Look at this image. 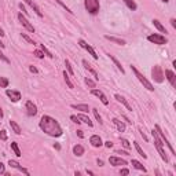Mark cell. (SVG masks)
<instances>
[{
    "label": "cell",
    "mask_w": 176,
    "mask_h": 176,
    "mask_svg": "<svg viewBox=\"0 0 176 176\" xmlns=\"http://www.w3.org/2000/svg\"><path fill=\"white\" fill-rule=\"evenodd\" d=\"M40 128L44 134H47L48 136H52V138H58L62 135V127L61 124L57 121L55 118H52L51 116H43L40 118V122H39Z\"/></svg>",
    "instance_id": "1"
},
{
    "label": "cell",
    "mask_w": 176,
    "mask_h": 176,
    "mask_svg": "<svg viewBox=\"0 0 176 176\" xmlns=\"http://www.w3.org/2000/svg\"><path fill=\"white\" fill-rule=\"evenodd\" d=\"M151 135H153L154 145H155V147H157V150H158V153H160L161 158H162L165 162H169V158H168V155H166V153H165V149H164V143H162V140H161V138L157 135L155 130L151 131Z\"/></svg>",
    "instance_id": "2"
},
{
    "label": "cell",
    "mask_w": 176,
    "mask_h": 176,
    "mask_svg": "<svg viewBox=\"0 0 176 176\" xmlns=\"http://www.w3.org/2000/svg\"><path fill=\"white\" fill-rule=\"evenodd\" d=\"M84 7L91 15H96L99 13L101 4H99V0H84Z\"/></svg>",
    "instance_id": "3"
},
{
    "label": "cell",
    "mask_w": 176,
    "mask_h": 176,
    "mask_svg": "<svg viewBox=\"0 0 176 176\" xmlns=\"http://www.w3.org/2000/svg\"><path fill=\"white\" fill-rule=\"evenodd\" d=\"M131 69H132V72H134V74H135V76H136V77H138V80H139L140 83L143 84V87H145V88H147L149 91H154V87H153V84H151L150 81H149L147 78H146L145 76H143L142 73H140L139 70L136 69V67H135V66H131Z\"/></svg>",
    "instance_id": "4"
},
{
    "label": "cell",
    "mask_w": 176,
    "mask_h": 176,
    "mask_svg": "<svg viewBox=\"0 0 176 176\" xmlns=\"http://www.w3.org/2000/svg\"><path fill=\"white\" fill-rule=\"evenodd\" d=\"M151 77H153V80L155 83H162L164 81V72L160 65L153 66V69H151Z\"/></svg>",
    "instance_id": "5"
},
{
    "label": "cell",
    "mask_w": 176,
    "mask_h": 176,
    "mask_svg": "<svg viewBox=\"0 0 176 176\" xmlns=\"http://www.w3.org/2000/svg\"><path fill=\"white\" fill-rule=\"evenodd\" d=\"M154 130H155V132H157V135H158V136H160L161 138V140H162V143H164V145H165L166 146V147H168L169 149V150H171V153L172 154H175V149H174V146H172L171 145V143H169V140L168 139H166V136H165V134H164V132L162 131H161V128H160V125H155V127H154Z\"/></svg>",
    "instance_id": "6"
},
{
    "label": "cell",
    "mask_w": 176,
    "mask_h": 176,
    "mask_svg": "<svg viewBox=\"0 0 176 176\" xmlns=\"http://www.w3.org/2000/svg\"><path fill=\"white\" fill-rule=\"evenodd\" d=\"M149 42L154 43V44H158V46H164V44L168 43V40H166L165 36H162V34H158V33H154V34H150V36L147 37Z\"/></svg>",
    "instance_id": "7"
},
{
    "label": "cell",
    "mask_w": 176,
    "mask_h": 176,
    "mask_svg": "<svg viewBox=\"0 0 176 176\" xmlns=\"http://www.w3.org/2000/svg\"><path fill=\"white\" fill-rule=\"evenodd\" d=\"M18 19H19V22H21V25H22L23 28L26 29V30H28V32H30V33H34V30H36V29H34V26L32 25V23L29 22L28 19H26V17L23 15L22 13H19V14H18Z\"/></svg>",
    "instance_id": "8"
},
{
    "label": "cell",
    "mask_w": 176,
    "mask_h": 176,
    "mask_svg": "<svg viewBox=\"0 0 176 176\" xmlns=\"http://www.w3.org/2000/svg\"><path fill=\"white\" fill-rule=\"evenodd\" d=\"M78 46H80V47H83L84 50H87V51L90 52V55H92V58H94V59H99V57H98V55H96L95 50H94L92 47L90 46V44H87V43L84 42L83 39H80V40H78Z\"/></svg>",
    "instance_id": "9"
},
{
    "label": "cell",
    "mask_w": 176,
    "mask_h": 176,
    "mask_svg": "<svg viewBox=\"0 0 176 176\" xmlns=\"http://www.w3.org/2000/svg\"><path fill=\"white\" fill-rule=\"evenodd\" d=\"M91 94H92V95H95V96H98L99 99H101V102L103 105H109V99L106 98V95H105L103 92H102L101 90H96V88H92V90H91Z\"/></svg>",
    "instance_id": "10"
},
{
    "label": "cell",
    "mask_w": 176,
    "mask_h": 176,
    "mask_svg": "<svg viewBox=\"0 0 176 176\" xmlns=\"http://www.w3.org/2000/svg\"><path fill=\"white\" fill-rule=\"evenodd\" d=\"M26 113H28L29 117H33V116H36L37 114V106L32 101L26 102Z\"/></svg>",
    "instance_id": "11"
},
{
    "label": "cell",
    "mask_w": 176,
    "mask_h": 176,
    "mask_svg": "<svg viewBox=\"0 0 176 176\" xmlns=\"http://www.w3.org/2000/svg\"><path fill=\"white\" fill-rule=\"evenodd\" d=\"M8 165H10L11 168H14V169H18V171H19V172H22V174L29 175V171H28V169H25V168H23V166L21 165V164L17 162L15 160H10V161H8Z\"/></svg>",
    "instance_id": "12"
},
{
    "label": "cell",
    "mask_w": 176,
    "mask_h": 176,
    "mask_svg": "<svg viewBox=\"0 0 176 176\" xmlns=\"http://www.w3.org/2000/svg\"><path fill=\"white\" fill-rule=\"evenodd\" d=\"M6 95H7L13 102H18L19 99H21V92H19V91L7 90V91H6Z\"/></svg>",
    "instance_id": "13"
},
{
    "label": "cell",
    "mask_w": 176,
    "mask_h": 176,
    "mask_svg": "<svg viewBox=\"0 0 176 176\" xmlns=\"http://www.w3.org/2000/svg\"><path fill=\"white\" fill-rule=\"evenodd\" d=\"M23 2H25V3H26V4H28V6H29V7H30V8H32V10H33V11H34V13H36V14H37V15H39V17H40V18H42V17H43V13H42V10H40V7H39V6H37V4H36V3H34V2H33V0H23Z\"/></svg>",
    "instance_id": "14"
},
{
    "label": "cell",
    "mask_w": 176,
    "mask_h": 176,
    "mask_svg": "<svg viewBox=\"0 0 176 176\" xmlns=\"http://www.w3.org/2000/svg\"><path fill=\"white\" fill-rule=\"evenodd\" d=\"M109 162H110V165H113V166H124V165H127V161L122 160V158H118V157H110Z\"/></svg>",
    "instance_id": "15"
},
{
    "label": "cell",
    "mask_w": 176,
    "mask_h": 176,
    "mask_svg": "<svg viewBox=\"0 0 176 176\" xmlns=\"http://www.w3.org/2000/svg\"><path fill=\"white\" fill-rule=\"evenodd\" d=\"M90 143L94 146V147H101V146L103 145V142H102L99 135H92V136L90 138Z\"/></svg>",
    "instance_id": "16"
},
{
    "label": "cell",
    "mask_w": 176,
    "mask_h": 176,
    "mask_svg": "<svg viewBox=\"0 0 176 176\" xmlns=\"http://www.w3.org/2000/svg\"><path fill=\"white\" fill-rule=\"evenodd\" d=\"M165 76H166V78H168V81L171 83V86L172 87H176V74L172 70H169V69H166L165 70Z\"/></svg>",
    "instance_id": "17"
},
{
    "label": "cell",
    "mask_w": 176,
    "mask_h": 176,
    "mask_svg": "<svg viewBox=\"0 0 176 176\" xmlns=\"http://www.w3.org/2000/svg\"><path fill=\"white\" fill-rule=\"evenodd\" d=\"M83 65H84V67H86V69L88 70V72H90V73H91V74H92V76H94V77H95V80H99V74H98V72H96V70H95V69H94V67H92V66H91V65H90V63H88V62H87V61H86V59H84V61H83Z\"/></svg>",
    "instance_id": "18"
},
{
    "label": "cell",
    "mask_w": 176,
    "mask_h": 176,
    "mask_svg": "<svg viewBox=\"0 0 176 176\" xmlns=\"http://www.w3.org/2000/svg\"><path fill=\"white\" fill-rule=\"evenodd\" d=\"M105 39H106V40H110L111 43L118 44V46H125V44H127L124 39H118V37H116V36H109V34H106V36H105Z\"/></svg>",
    "instance_id": "19"
},
{
    "label": "cell",
    "mask_w": 176,
    "mask_h": 176,
    "mask_svg": "<svg viewBox=\"0 0 176 176\" xmlns=\"http://www.w3.org/2000/svg\"><path fill=\"white\" fill-rule=\"evenodd\" d=\"M114 98L117 99V102H120V103H122V105H124L125 107H127L128 110H130V111H132V107H131V105L128 103V102H127V99H125L124 96H121V95H120V94H116V95H114Z\"/></svg>",
    "instance_id": "20"
},
{
    "label": "cell",
    "mask_w": 176,
    "mask_h": 176,
    "mask_svg": "<svg viewBox=\"0 0 176 176\" xmlns=\"http://www.w3.org/2000/svg\"><path fill=\"white\" fill-rule=\"evenodd\" d=\"M77 117H78V120H80V121L81 122H84V124H87L88 125V127H92V121H91V120H90V117H88V116H86V114H83V113H81V114H77Z\"/></svg>",
    "instance_id": "21"
},
{
    "label": "cell",
    "mask_w": 176,
    "mask_h": 176,
    "mask_svg": "<svg viewBox=\"0 0 176 176\" xmlns=\"http://www.w3.org/2000/svg\"><path fill=\"white\" fill-rule=\"evenodd\" d=\"M72 107L73 109H76V110H80V111H83V113H87V111H90V106L86 103H80V105H72Z\"/></svg>",
    "instance_id": "22"
},
{
    "label": "cell",
    "mask_w": 176,
    "mask_h": 176,
    "mask_svg": "<svg viewBox=\"0 0 176 176\" xmlns=\"http://www.w3.org/2000/svg\"><path fill=\"white\" fill-rule=\"evenodd\" d=\"M109 58H110V59H111V61H113V62H114V65L117 66V69H118L120 72H121V74H124V73H125V70H124V67H122V65H121V63L118 62V59H117V58L114 57V55H110V54H109Z\"/></svg>",
    "instance_id": "23"
},
{
    "label": "cell",
    "mask_w": 176,
    "mask_h": 176,
    "mask_svg": "<svg viewBox=\"0 0 176 176\" xmlns=\"http://www.w3.org/2000/svg\"><path fill=\"white\" fill-rule=\"evenodd\" d=\"M111 121H113V124L116 125V127H117V130H118L120 132H124V131H125V124H124V122H122V121H120L118 118H113V120H111Z\"/></svg>",
    "instance_id": "24"
},
{
    "label": "cell",
    "mask_w": 176,
    "mask_h": 176,
    "mask_svg": "<svg viewBox=\"0 0 176 176\" xmlns=\"http://www.w3.org/2000/svg\"><path fill=\"white\" fill-rule=\"evenodd\" d=\"M73 154H74L76 157H81V155L84 154V147L81 145H76L74 147H73Z\"/></svg>",
    "instance_id": "25"
},
{
    "label": "cell",
    "mask_w": 176,
    "mask_h": 176,
    "mask_svg": "<svg viewBox=\"0 0 176 176\" xmlns=\"http://www.w3.org/2000/svg\"><path fill=\"white\" fill-rule=\"evenodd\" d=\"M132 166H134L135 169H139V171H143V172H147V169L145 168V166H143V164L142 162H139V161L138 160H132Z\"/></svg>",
    "instance_id": "26"
},
{
    "label": "cell",
    "mask_w": 176,
    "mask_h": 176,
    "mask_svg": "<svg viewBox=\"0 0 176 176\" xmlns=\"http://www.w3.org/2000/svg\"><path fill=\"white\" fill-rule=\"evenodd\" d=\"M10 127H11V130L15 132L17 135H21V132H22V131H21V127H19V125L17 124L14 120H10Z\"/></svg>",
    "instance_id": "27"
},
{
    "label": "cell",
    "mask_w": 176,
    "mask_h": 176,
    "mask_svg": "<svg viewBox=\"0 0 176 176\" xmlns=\"http://www.w3.org/2000/svg\"><path fill=\"white\" fill-rule=\"evenodd\" d=\"M153 23H154V26H155V28H157L158 30L161 32V33H168V32H166V29H165V26H164L162 23H161L160 21H158V19H153Z\"/></svg>",
    "instance_id": "28"
},
{
    "label": "cell",
    "mask_w": 176,
    "mask_h": 176,
    "mask_svg": "<svg viewBox=\"0 0 176 176\" xmlns=\"http://www.w3.org/2000/svg\"><path fill=\"white\" fill-rule=\"evenodd\" d=\"M11 149H13V151L15 153L17 157H21V155H22L21 150H19V147H18V143H17V142H11Z\"/></svg>",
    "instance_id": "29"
},
{
    "label": "cell",
    "mask_w": 176,
    "mask_h": 176,
    "mask_svg": "<svg viewBox=\"0 0 176 176\" xmlns=\"http://www.w3.org/2000/svg\"><path fill=\"white\" fill-rule=\"evenodd\" d=\"M124 3H125V4H127V7L130 8V10H132V11H136L138 6H136V3H135L134 0H124Z\"/></svg>",
    "instance_id": "30"
},
{
    "label": "cell",
    "mask_w": 176,
    "mask_h": 176,
    "mask_svg": "<svg viewBox=\"0 0 176 176\" xmlns=\"http://www.w3.org/2000/svg\"><path fill=\"white\" fill-rule=\"evenodd\" d=\"M134 146H135V149H136V151H138V154L140 155V157H143V158H147V155L145 154V151L142 150V147L139 146V143L138 142H134Z\"/></svg>",
    "instance_id": "31"
},
{
    "label": "cell",
    "mask_w": 176,
    "mask_h": 176,
    "mask_svg": "<svg viewBox=\"0 0 176 176\" xmlns=\"http://www.w3.org/2000/svg\"><path fill=\"white\" fill-rule=\"evenodd\" d=\"M63 78H65V81H66L67 87H69V88H74V86H73V83L70 81V76H69V73H66V70L63 72Z\"/></svg>",
    "instance_id": "32"
},
{
    "label": "cell",
    "mask_w": 176,
    "mask_h": 176,
    "mask_svg": "<svg viewBox=\"0 0 176 176\" xmlns=\"http://www.w3.org/2000/svg\"><path fill=\"white\" fill-rule=\"evenodd\" d=\"M8 84H10L8 78L7 77H2V76H0V88H7Z\"/></svg>",
    "instance_id": "33"
},
{
    "label": "cell",
    "mask_w": 176,
    "mask_h": 176,
    "mask_svg": "<svg viewBox=\"0 0 176 176\" xmlns=\"http://www.w3.org/2000/svg\"><path fill=\"white\" fill-rule=\"evenodd\" d=\"M40 48H42V51H43L44 54H46V55H47V57H48V58H54V55H52L51 52H50L48 50H47V47L44 46V44H40Z\"/></svg>",
    "instance_id": "34"
},
{
    "label": "cell",
    "mask_w": 176,
    "mask_h": 176,
    "mask_svg": "<svg viewBox=\"0 0 176 176\" xmlns=\"http://www.w3.org/2000/svg\"><path fill=\"white\" fill-rule=\"evenodd\" d=\"M65 66H66V69H67V72H69V74L70 76H73V74H74V72H73V67H72V65H70V62H69V61H65Z\"/></svg>",
    "instance_id": "35"
},
{
    "label": "cell",
    "mask_w": 176,
    "mask_h": 176,
    "mask_svg": "<svg viewBox=\"0 0 176 176\" xmlns=\"http://www.w3.org/2000/svg\"><path fill=\"white\" fill-rule=\"evenodd\" d=\"M94 111V116H95V118L99 121V124H103V121H102V117H101V114H99V111L96 110V109H92Z\"/></svg>",
    "instance_id": "36"
},
{
    "label": "cell",
    "mask_w": 176,
    "mask_h": 176,
    "mask_svg": "<svg viewBox=\"0 0 176 176\" xmlns=\"http://www.w3.org/2000/svg\"><path fill=\"white\" fill-rule=\"evenodd\" d=\"M86 84H87V86L88 87H91V88H95L96 87V83H95V81H94V80H91V78H86Z\"/></svg>",
    "instance_id": "37"
},
{
    "label": "cell",
    "mask_w": 176,
    "mask_h": 176,
    "mask_svg": "<svg viewBox=\"0 0 176 176\" xmlns=\"http://www.w3.org/2000/svg\"><path fill=\"white\" fill-rule=\"evenodd\" d=\"M22 37H23V39H25V40H26V42H28V43L33 44V46H37V44H36V43H34V42H33V40H32V39H30V37H29V36H28V34H26V33H22Z\"/></svg>",
    "instance_id": "38"
},
{
    "label": "cell",
    "mask_w": 176,
    "mask_h": 176,
    "mask_svg": "<svg viewBox=\"0 0 176 176\" xmlns=\"http://www.w3.org/2000/svg\"><path fill=\"white\" fill-rule=\"evenodd\" d=\"M33 55H36V57L40 58V59L44 58V52L42 51V50H36V51H33Z\"/></svg>",
    "instance_id": "39"
},
{
    "label": "cell",
    "mask_w": 176,
    "mask_h": 176,
    "mask_svg": "<svg viewBox=\"0 0 176 176\" xmlns=\"http://www.w3.org/2000/svg\"><path fill=\"white\" fill-rule=\"evenodd\" d=\"M121 143H122V146H124L127 150H130V149H131V145H130V142H128L127 139H124V138H122V139H121Z\"/></svg>",
    "instance_id": "40"
},
{
    "label": "cell",
    "mask_w": 176,
    "mask_h": 176,
    "mask_svg": "<svg viewBox=\"0 0 176 176\" xmlns=\"http://www.w3.org/2000/svg\"><path fill=\"white\" fill-rule=\"evenodd\" d=\"M0 139H2V140H7V131H6V130L0 131Z\"/></svg>",
    "instance_id": "41"
},
{
    "label": "cell",
    "mask_w": 176,
    "mask_h": 176,
    "mask_svg": "<svg viewBox=\"0 0 176 176\" xmlns=\"http://www.w3.org/2000/svg\"><path fill=\"white\" fill-rule=\"evenodd\" d=\"M57 3H58V4H61V6H62V7H63V8H65V10L67 11V13L73 14V11H72V10H70V8H69V7H67V6H66V4H63V3H62V2H61V0H57Z\"/></svg>",
    "instance_id": "42"
},
{
    "label": "cell",
    "mask_w": 176,
    "mask_h": 176,
    "mask_svg": "<svg viewBox=\"0 0 176 176\" xmlns=\"http://www.w3.org/2000/svg\"><path fill=\"white\" fill-rule=\"evenodd\" d=\"M0 59H2V61H3V62H6V63H10V59H8V58H7V57H6V55H4V54H3V52H2V51H0Z\"/></svg>",
    "instance_id": "43"
},
{
    "label": "cell",
    "mask_w": 176,
    "mask_h": 176,
    "mask_svg": "<svg viewBox=\"0 0 176 176\" xmlns=\"http://www.w3.org/2000/svg\"><path fill=\"white\" fill-rule=\"evenodd\" d=\"M70 120H72V121L73 122H76V124H81V121H80V120H78V117L77 116H70Z\"/></svg>",
    "instance_id": "44"
},
{
    "label": "cell",
    "mask_w": 176,
    "mask_h": 176,
    "mask_svg": "<svg viewBox=\"0 0 176 176\" xmlns=\"http://www.w3.org/2000/svg\"><path fill=\"white\" fill-rule=\"evenodd\" d=\"M6 174V166H4V164L0 161V175H4Z\"/></svg>",
    "instance_id": "45"
},
{
    "label": "cell",
    "mask_w": 176,
    "mask_h": 176,
    "mask_svg": "<svg viewBox=\"0 0 176 176\" xmlns=\"http://www.w3.org/2000/svg\"><path fill=\"white\" fill-rule=\"evenodd\" d=\"M29 70H30L32 73H39V70H37V69H36V67H34L33 65H32V66H29Z\"/></svg>",
    "instance_id": "46"
},
{
    "label": "cell",
    "mask_w": 176,
    "mask_h": 176,
    "mask_svg": "<svg viewBox=\"0 0 176 176\" xmlns=\"http://www.w3.org/2000/svg\"><path fill=\"white\" fill-rule=\"evenodd\" d=\"M105 146H106V147H107V149L113 147V142H110V140H107V142H105Z\"/></svg>",
    "instance_id": "47"
},
{
    "label": "cell",
    "mask_w": 176,
    "mask_h": 176,
    "mask_svg": "<svg viewBox=\"0 0 176 176\" xmlns=\"http://www.w3.org/2000/svg\"><path fill=\"white\" fill-rule=\"evenodd\" d=\"M120 174H121V175H130V171H128L127 168H124V169H121V171H120Z\"/></svg>",
    "instance_id": "48"
},
{
    "label": "cell",
    "mask_w": 176,
    "mask_h": 176,
    "mask_svg": "<svg viewBox=\"0 0 176 176\" xmlns=\"http://www.w3.org/2000/svg\"><path fill=\"white\" fill-rule=\"evenodd\" d=\"M139 132H140V135H142V138H143V139H145V140H146V142H147V140H149V138H147V136H146V134H145V132H143L142 130H139Z\"/></svg>",
    "instance_id": "49"
},
{
    "label": "cell",
    "mask_w": 176,
    "mask_h": 176,
    "mask_svg": "<svg viewBox=\"0 0 176 176\" xmlns=\"http://www.w3.org/2000/svg\"><path fill=\"white\" fill-rule=\"evenodd\" d=\"M19 8H21V11H22V13H23V14H28V11H26L25 6H23V4H22V3H21V4H19Z\"/></svg>",
    "instance_id": "50"
},
{
    "label": "cell",
    "mask_w": 176,
    "mask_h": 176,
    "mask_svg": "<svg viewBox=\"0 0 176 176\" xmlns=\"http://www.w3.org/2000/svg\"><path fill=\"white\" fill-rule=\"evenodd\" d=\"M116 153H117V154H122V155H128V154H130L128 151H121V150H117Z\"/></svg>",
    "instance_id": "51"
},
{
    "label": "cell",
    "mask_w": 176,
    "mask_h": 176,
    "mask_svg": "<svg viewBox=\"0 0 176 176\" xmlns=\"http://www.w3.org/2000/svg\"><path fill=\"white\" fill-rule=\"evenodd\" d=\"M77 135H78V138H81V139L84 138V134H83V131L81 130H77Z\"/></svg>",
    "instance_id": "52"
},
{
    "label": "cell",
    "mask_w": 176,
    "mask_h": 176,
    "mask_svg": "<svg viewBox=\"0 0 176 176\" xmlns=\"http://www.w3.org/2000/svg\"><path fill=\"white\" fill-rule=\"evenodd\" d=\"M171 25L176 29V19H175V18H172V19H171Z\"/></svg>",
    "instance_id": "53"
},
{
    "label": "cell",
    "mask_w": 176,
    "mask_h": 176,
    "mask_svg": "<svg viewBox=\"0 0 176 176\" xmlns=\"http://www.w3.org/2000/svg\"><path fill=\"white\" fill-rule=\"evenodd\" d=\"M96 162H98L99 166H103V161H102V160H99V158H98V160H96Z\"/></svg>",
    "instance_id": "54"
},
{
    "label": "cell",
    "mask_w": 176,
    "mask_h": 176,
    "mask_svg": "<svg viewBox=\"0 0 176 176\" xmlns=\"http://www.w3.org/2000/svg\"><path fill=\"white\" fill-rule=\"evenodd\" d=\"M54 147L57 149V150H61V145H58V143H55V145H54Z\"/></svg>",
    "instance_id": "55"
},
{
    "label": "cell",
    "mask_w": 176,
    "mask_h": 176,
    "mask_svg": "<svg viewBox=\"0 0 176 176\" xmlns=\"http://www.w3.org/2000/svg\"><path fill=\"white\" fill-rule=\"evenodd\" d=\"M3 116H4V114H3V110H2V107H0V120L3 118Z\"/></svg>",
    "instance_id": "56"
},
{
    "label": "cell",
    "mask_w": 176,
    "mask_h": 176,
    "mask_svg": "<svg viewBox=\"0 0 176 176\" xmlns=\"http://www.w3.org/2000/svg\"><path fill=\"white\" fill-rule=\"evenodd\" d=\"M4 34H6V33H4V30H3V29L0 28V36H4Z\"/></svg>",
    "instance_id": "57"
},
{
    "label": "cell",
    "mask_w": 176,
    "mask_h": 176,
    "mask_svg": "<svg viewBox=\"0 0 176 176\" xmlns=\"http://www.w3.org/2000/svg\"><path fill=\"white\" fill-rule=\"evenodd\" d=\"M4 47H6V46H4V43H3L2 40H0V48H4Z\"/></svg>",
    "instance_id": "58"
},
{
    "label": "cell",
    "mask_w": 176,
    "mask_h": 176,
    "mask_svg": "<svg viewBox=\"0 0 176 176\" xmlns=\"http://www.w3.org/2000/svg\"><path fill=\"white\" fill-rule=\"evenodd\" d=\"M162 2H164V3H168V2H169V0H162Z\"/></svg>",
    "instance_id": "59"
}]
</instances>
